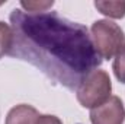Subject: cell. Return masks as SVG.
Masks as SVG:
<instances>
[{
    "mask_svg": "<svg viewBox=\"0 0 125 124\" xmlns=\"http://www.w3.org/2000/svg\"><path fill=\"white\" fill-rule=\"evenodd\" d=\"M10 28L9 56L31 63L68 91H77L82 80L102 64L87 28L55 12L13 9Z\"/></svg>",
    "mask_w": 125,
    "mask_h": 124,
    "instance_id": "6da1fadb",
    "label": "cell"
},
{
    "mask_svg": "<svg viewBox=\"0 0 125 124\" xmlns=\"http://www.w3.org/2000/svg\"><path fill=\"white\" fill-rule=\"evenodd\" d=\"M77 101L84 108H94L111 98L112 83L105 70H93L87 74L77 88Z\"/></svg>",
    "mask_w": 125,
    "mask_h": 124,
    "instance_id": "7a4b0ae2",
    "label": "cell"
},
{
    "mask_svg": "<svg viewBox=\"0 0 125 124\" xmlns=\"http://www.w3.org/2000/svg\"><path fill=\"white\" fill-rule=\"evenodd\" d=\"M92 39L100 59H112L118 50L125 44V35L119 25L115 22L102 19L92 25Z\"/></svg>",
    "mask_w": 125,
    "mask_h": 124,
    "instance_id": "3957f363",
    "label": "cell"
},
{
    "mask_svg": "<svg viewBox=\"0 0 125 124\" xmlns=\"http://www.w3.org/2000/svg\"><path fill=\"white\" fill-rule=\"evenodd\" d=\"M92 124H124L125 108L118 96H111L102 105L94 107L90 111Z\"/></svg>",
    "mask_w": 125,
    "mask_h": 124,
    "instance_id": "277c9868",
    "label": "cell"
},
{
    "mask_svg": "<svg viewBox=\"0 0 125 124\" xmlns=\"http://www.w3.org/2000/svg\"><path fill=\"white\" fill-rule=\"evenodd\" d=\"M39 114L38 111L26 104L13 107L6 117V124H35Z\"/></svg>",
    "mask_w": 125,
    "mask_h": 124,
    "instance_id": "5b68a950",
    "label": "cell"
},
{
    "mask_svg": "<svg viewBox=\"0 0 125 124\" xmlns=\"http://www.w3.org/2000/svg\"><path fill=\"white\" fill-rule=\"evenodd\" d=\"M94 7L109 18L121 19L125 16V1H94Z\"/></svg>",
    "mask_w": 125,
    "mask_h": 124,
    "instance_id": "8992f818",
    "label": "cell"
},
{
    "mask_svg": "<svg viewBox=\"0 0 125 124\" xmlns=\"http://www.w3.org/2000/svg\"><path fill=\"white\" fill-rule=\"evenodd\" d=\"M12 42H13V34H12V28L0 22V59L6 54L10 53L12 48Z\"/></svg>",
    "mask_w": 125,
    "mask_h": 124,
    "instance_id": "52a82bcc",
    "label": "cell"
},
{
    "mask_svg": "<svg viewBox=\"0 0 125 124\" xmlns=\"http://www.w3.org/2000/svg\"><path fill=\"white\" fill-rule=\"evenodd\" d=\"M112 69H114L115 77L121 83H125V44L118 50V53L115 54Z\"/></svg>",
    "mask_w": 125,
    "mask_h": 124,
    "instance_id": "ba28073f",
    "label": "cell"
},
{
    "mask_svg": "<svg viewBox=\"0 0 125 124\" xmlns=\"http://www.w3.org/2000/svg\"><path fill=\"white\" fill-rule=\"evenodd\" d=\"M54 1H21V7L25 9V12L31 13H39V12H47L50 7H52Z\"/></svg>",
    "mask_w": 125,
    "mask_h": 124,
    "instance_id": "9c48e42d",
    "label": "cell"
},
{
    "mask_svg": "<svg viewBox=\"0 0 125 124\" xmlns=\"http://www.w3.org/2000/svg\"><path fill=\"white\" fill-rule=\"evenodd\" d=\"M35 124H62V123H61V120H60L58 117L45 114V115H39Z\"/></svg>",
    "mask_w": 125,
    "mask_h": 124,
    "instance_id": "30bf717a",
    "label": "cell"
},
{
    "mask_svg": "<svg viewBox=\"0 0 125 124\" xmlns=\"http://www.w3.org/2000/svg\"><path fill=\"white\" fill-rule=\"evenodd\" d=\"M0 4H1V3H0Z\"/></svg>",
    "mask_w": 125,
    "mask_h": 124,
    "instance_id": "8fae6325",
    "label": "cell"
}]
</instances>
